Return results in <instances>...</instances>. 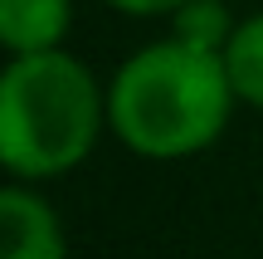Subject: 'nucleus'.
Returning <instances> with one entry per match:
<instances>
[{"label": "nucleus", "instance_id": "obj_2", "mask_svg": "<svg viewBox=\"0 0 263 259\" xmlns=\"http://www.w3.org/2000/svg\"><path fill=\"white\" fill-rule=\"evenodd\" d=\"M107 127V88L68 49L10 54L0 74V162L15 181H54L88 162Z\"/></svg>", "mask_w": 263, "mask_h": 259}, {"label": "nucleus", "instance_id": "obj_5", "mask_svg": "<svg viewBox=\"0 0 263 259\" xmlns=\"http://www.w3.org/2000/svg\"><path fill=\"white\" fill-rule=\"evenodd\" d=\"M224 74L234 83V98L263 113V10L239 20L224 44Z\"/></svg>", "mask_w": 263, "mask_h": 259}, {"label": "nucleus", "instance_id": "obj_7", "mask_svg": "<svg viewBox=\"0 0 263 259\" xmlns=\"http://www.w3.org/2000/svg\"><path fill=\"white\" fill-rule=\"evenodd\" d=\"M112 10H122V15H137V20H151V15H176L185 0H107Z\"/></svg>", "mask_w": 263, "mask_h": 259}, {"label": "nucleus", "instance_id": "obj_1", "mask_svg": "<svg viewBox=\"0 0 263 259\" xmlns=\"http://www.w3.org/2000/svg\"><path fill=\"white\" fill-rule=\"evenodd\" d=\"M224 54L185 39H161L127 59L107 83V127L117 142L151 162H180L219 142L234 108Z\"/></svg>", "mask_w": 263, "mask_h": 259}, {"label": "nucleus", "instance_id": "obj_6", "mask_svg": "<svg viewBox=\"0 0 263 259\" xmlns=\"http://www.w3.org/2000/svg\"><path fill=\"white\" fill-rule=\"evenodd\" d=\"M234 25L239 20L229 15L224 0H185V5L171 15V34L185 39V44H195V49H210V54H224Z\"/></svg>", "mask_w": 263, "mask_h": 259}, {"label": "nucleus", "instance_id": "obj_4", "mask_svg": "<svg viewBox=\"0 0 263 259\" xmlns=\"http://www.w3.org/2000/svg\"><path fill=\"white\" fill-rule=\"evenodd\" d=\"M73 25V0H0V44L5 54L64 49Z\"/></svg>", "mask_w": 263, "mask_h": 259}, {"label": "nucleus", "instance_id": "obj_3", "mask_svg": "<svg viewBox=\"0 0 263 259\" xmlns=\"http://www.w3.org/2000/svg\"><path fill=\"white\" fill-rule=\"evenodd\" d=\"M0 235H5L0 259H68L54 205L39 191H29L25 181L0 191Z\"/></svg>", "mask_w": 263, "mask_h": 259}]
</instances>
